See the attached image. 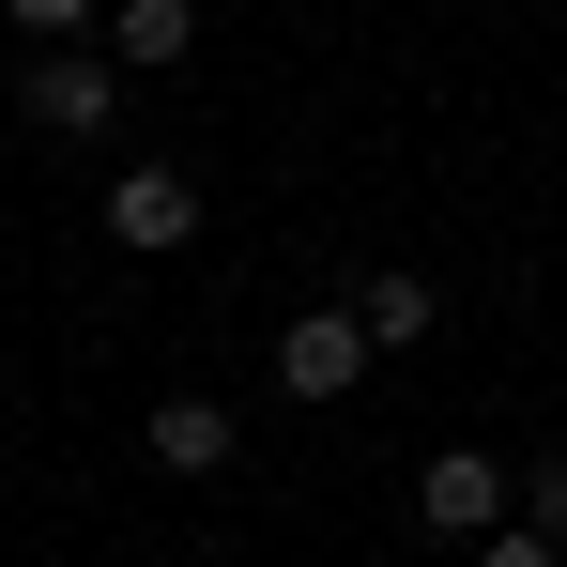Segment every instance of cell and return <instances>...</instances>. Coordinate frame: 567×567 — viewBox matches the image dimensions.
<instances>
[{"label":"cell","mask_w":567,"mask_h":567,"mask_svg":"<svg viewBox=\"0 0 567 567\" xmlns=\"http://www.w3.org/2000/svg\"><path fill=\"white\" fill-rule=\"evenodd\" d=\"M537 537H553V553H567V445H553V461H537Z\"/></svg>","instance_id":"9c48e42d"},{"label":"cell","mask_w":567,"mask_h":567,"mask_svg":"<svg viewBox=\"0 0 567 567\" xmlns=\"http://www.w3.org/2000/svg\"><path fill=\"white\" fill-rule=\"evenodd\" d=\"M0 16H16V31H47V47H62V31H93V0H0Z\"/></svg>","instance_id":"ba28073f"},{"label":"cell","mask_w":567,"mask_h":567,"mask_svg":"<svg viewBox=\"0 0 567 567\" xmlns=\"http://www.w3.org/2000/svg\"><path fill=\"white\" fill-rule=\"evenodd\" d=\"M107 230H123L138 261H169V246H199V185L185 169H123V185H107Z\"/></svg>","instance_id":"3957f363"},{"label":"cell","mask_w":567,"mask_h":567,"mask_svg":"<svg viewBox=\"0 0 567 567\" xmlns=\"http://www.w3.org/2000/svg\"><path fill=\"white\" fill-rule=\"evenodd\" d=\"M475 567H567L553 537H475Z\"/></svg>","instance_id":"30bf717a"},{"label":"cell","mask_w":567,"mask_h":567,"mask_svg":"<svg viewBox=\"0 0 567 567\" xmlns=\"http://www.w3.org/2000/svg\"><path fill=\"white\" fill-rule=\"evenodd\" d=\"M414 506H430V537H506V475H491V445H445V461L414 475Z\"/></svg>","instance_id":"277c9868"},{"label":"cell","mask_w":567,"mask_h":567,"mask_svg":"<svg viewBox=\"0 0 567 567\" xmlns=\"http://www.w3.org/2000/svg\"><path fill=\"white\" fill-rule=\"evenodd\" d=\"M16 107H31L47 138H93L107 107H123V62H107V47H31V78H16Z\"/></svg>","instance_id":"6da1fadb"},{"label":"cell","mask_w":567,"mask_h":567,"mask_svg":"<svg viewBox=\"0 0 567 567\" xmlns=\"http://www.w3.org/2000/svg\"><path fill=\"white\" fill-rule=\"evenodd\" d=\"M154 461L215 475V461H230V399H154Z\"/></svg>","instance_id":"8992f818"},{"label":"cell","mask_w":567,"mask_h":567,"mask_svg":"<svg viewBox=\"0 0 567 567\" xmlns=\"http://www.w3.org/2000/svg\"><path fill=\"white\" fill-rule=\"evenodd\" d=\"M107 47H123V78L185 62V47H199V0H123V16H107Z\"/></svg>","instance_id":"5b68a950"},{"label":"cell","mask_w":567,"mask_h":567,"mask_svg":"<svg viewBox=\"0 0 567 567\" xmlns=\"http://www.w3.org/2000/svg\"><path fill=\"white\" fill-rule=\"evenodd\" d=\"M353 322H369V353H399V338L445 322V291H430V277H369V291H353Z\"/></svg>","instance_id":"52a82bcc"},{"label":"cell","mask_w":567,"mask_h":567,"mask_svg":"<svg viewBox=\"0 0 567 567\" xmlns=\"http://www.w3.org/2000/svg\"><path fill=\"white\" fill-rule=\"evenodd\" d=\"M277 383L291 399H353V383H369V322H353V307H307L277 338Z\"/></svg>","instance_id":"7a4b0ae2"}]
</instances>
